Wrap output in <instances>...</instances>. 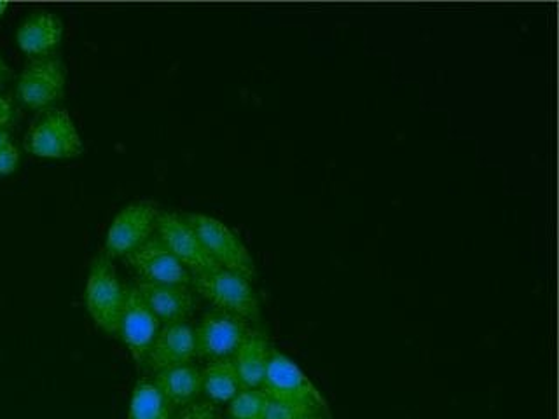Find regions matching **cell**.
I'll return each instance as SVG.
<instances>
[{
  "instance_id": "obj_17",
  "label": "cell",
  "mask_w": 559,
  "mask_h": 419,
  "mask_svg": "<svg viewBox=\"0 0 559 419\" xmlns=\"http://www.w3.org/2000/svg\"><path fill=\"white\" fill-rule=\"evenodd\" d=\"M240 378L233 358L212 360L201 371V393H205L210 404H229L241 392Z\"/></svg>"
},
{
  "instance_id": "obj_6",
  "label": "cell",
  "mask_w": 559,
  "mask_h": 419,
  "mask_svg": "<svg viewBox=\"0 0 559 419\" xmlns=\"http://www.w3.org/2000/svg\"><path fill=\"white\" fill-rule=\"evenodd\" d=\"M66 84V65L58 58H35L17 79V100L22 101L26 109H48L63 96Z\"/></svg>"
},
{
  "instance_id": "obj_3",
  "label": "cell",
  "mask_w": 559,
  "mask_h": 419,
  "mask_svg": "<svg viewBox=\"0 0 559 419\" xmlns=\"http://www.w3.org/2000/svg\"><path fill=\"white\" fill-rule=\"evenodd\" d=\"M261 390L270 400L287 402L323 412L325 402L310 378L290 358L271 349Z\"/></svg>"
},
{
  "instance_id": "obj_25",
  "label": "cell",
  "mask_w": 559,
  "mask_h": 419,
  "mask_svg": "<svg viewBox=\"0 0 559 419\" xmlns=\"http://www.w3.org/2000/svg\"><path fill=\"white\" fill-rule=\"evenodd\" d=\"M8 63H5L4 58L0 57V83L4 81L5 75H8Z\"/></svg>"
},
{
  "instance_id": "obj_1",
  "label": "cell",
  "mask_w": 559,
  "mask_h": 419,
  "mask_svg": "<svg viewBox=\"0 0 559 419\" xmlns=\"http://www.w3.org/2000/svg\"><path fill=\"white\" fill-rule=\"evenodd\" d=\"M127 292L128 287L119 279L110 259L107 255L96 258L87 275L84 301L93 322L107 334H118Z\"/></svg>"
},
{
  "instance_id": "obj_23",
  "label": "cell",
  "mask_w": 559,
  "mask_h": 419,
  "mask_svg": "<svg viewBox=\"0 0 559 419\" xmlns=\"http://www.w3.org/2000/svg\"><path fill=\"white\" fill-rule=\"evenodd\" d=\"M14 121V107L11 100H8L4 95H0V128L8 130L11 122Z\"/></svg>"
},
{
  "instance_id": "obj_15",
  "label": "cell",
  "mask_w": 559,
  "mask_h": 419,
  "mask_svg": "<svg viewBox=\"0 0 559 419\" xmlns=\"http://www.w3.org/2000/svg\"><path fill=\"white\" fill-rule=\"evenodd\" d=\"M154 384L174 409H182L198 402L201 395V371L192 363L166 367L156 372Z\"/></svg>"
},
{
  "instance_id": "obj_18",
  "label": "cell",
  "mask_w": 559,
  "mask_h": 419,
  "mask_svg": "<svg viewBox=\"0 0 559 419\" xmlns=\"http://www.w3.org/2000/svg\"><path fill=\"white\" fill-rule=\"evenodd\" d=\"M128 419H174V407L166 402L154 381L142 380L131 393Z\"/></svg>"
},
{
  "instance_id": "obj_24",
  "label": "cell",
  "mask_w": 559,
  "mask_h": 419,
  "mask_svg": "<svg viewBox=\"0 0 559 419\" xmlns=\"http://www.w3.org/2000/svg\"><path fill=\"white\" fill-rule=\"evenodd\" d=\"M13 142V136L9 133L4 128H0V148L4 147V145L11 144Z\"/></svg>"
},
{
  "instance_id": "obj_21",
  "label": "cell",
  "mask_w": 559,
  "mask_h": 419,
  "mask_svg": "<svg viewBox=\"0 0 559 419\" xmlns=\"http://www.w3.org/2000/svg\"><path fill=\"white\" fill-rule=\"evenodd\" d=\"M174 419H221L217 407L210 402H194L182 407Z\"/></svg>"
},
{
  "instance_id": "obj_2",
  "label": "cell",
  "mask_w": 559,
  "mask_h": 419,
  "mask_svg": "<svg viewBox=\"0 0 559 419\" xmlns=\"http://www.w3.org/2000/svg\"><path fill=\"white\" fill-rule=\"evenodd\" d=\"M192 284L217 310L236 314L247 322L259 320V299L247 276L224 267H215L205 275L192 276Z\"/></svg>"
},
{
  "instance_id": "obj_20",
  "label": "cell",
  "mask_w": 559,
  "mask_h": 419,
  "mask_svg": "<svg viewBox=\"0 0 559 419\" xmlns=\"http://www.w3.org/2000/svg\"><path fill=\"white\" fill-rule=\"evenodd\" d=\"M314 416H322V412L310 409V407L270 400V398H267L266 412H264V419H311Z\"/></svg>"
},
{
  "instance_id": "obj_16",
  "label": "cell",
  "mask_w": 559,
  "mask_h": 419,
  "mask_svg": "<svg viewBox=\"0 0 559 419\" xmlns=\"http://www.w3.org/2000/svg\"><path fill=\"white\" fill-rule=\"evenodd\" d=\"M270 343L261 332L250 331L249 336L245 337L240 348L233 357L236 372L240 378L241 388L259 390L262 380L266 374L267 360H270Z\"/></svg>"
},
{
  "instance_id": "obj_5",
  "label": "cell",
  "mask_w": 559,
  "mask_h": 419,
  "mask_svg": "<svg viewBox=\"0 0 559 419\" xmlns=\"http://www.w3.org/2000/svg\"><path fill=\"white\" fill-rule=\"evenodd\" d=\"M186 220L191 224L203 249L218 267L235 271L247 278L253 275V261L249 250L226 224L203 214H189Z\"/></svg>"
},
{
  "instance_id": "obj_11",
  "label": "cell",
  "mask_w": 559,
  "mask_h": 419,
  "mask_svg": "<svg viewBox=\"0 0 559 419\" xmlns=\"http://www.w3.org/2000/svg\"><path fill=\"white\" fill-rule=\"evenodd\" d=\"M131 270L135 271L140 282L156 285H177L189 287L192 276L182 262L166 249L159 238H148L142 247L127 258Z\"/></svg>"
},
{
  "instance_id": "obj_19",
  "label": "cell",
  "mask_w": 559,
  "mask_h": 419,
  "mask_svg": "<svg viewBox=\"0 0 559 419\" xmlns=\"http://www.w3.org/2000/svg\"><path fill=\"white\" fill-rule=\"evenodd\" d=\"M267 398L261 390H241L227 409L229 419H264Z\"/></svg>"
},
{
  "instance_id": "obj_10",
  "label": "cell",
  "mask_w": 559,
  "mask_h": 419,
  "mask_svg": "<svg viewBox=\"0 0 559 419\" xmlns=\"http://www.w3.org/2000/svg\"><path fill=\"white\" fill-rule=\"evenodd\" d=\"M162 323L148 310L136 287H128L127 302L119 320L118 336L127 346L136 366L147 367L148 351L153 348Z\"/></svg>"
},
{
  "instance_id": "obj_8",
  "label": "cell",
  "mask_w": 559,
  "mask_h": 419,
  "mask_svg": "<svg viewBox=\"0 0 559 419\" xmlns=\"http://www.w3.org/2000/svg\"><path fill=\"white\" fill-rule=\"evenodd\" d=\"M156 206L151 203H133L124 206L107 229L105 236V249L112 258L127 259L131 252L151 238L156 229Z\"/></svg>"
},
{
  "instance_id": "obj_13",
  "label": "cell",
  "mask_w": 559,
  "mask_h": 419,
  "mask_svg": "<svg viewBox=\"0 0 559 419\" xmlns=\"http://www.w3.org/2000/svg\"><path fill=\"white\" fill-rule=\"evenodd\" d=\"M135 287L148 310L153 311L154 316L163 325L186 322L194 310V299L189 287L145 284V282H139Z\"/></svg>"
},
{
  "instance_id": "obj_9",
  "label": "cell",
  "mask_w": 559,
  "mask_h": 419,
  "mask_svg": "<svg viewBox=\"0 0 559 419\" xmlns=\"http://www.w3.org/2000/svg\"><path fill=\"white\" fill-rule=\"evenodd\" d=\"M156 229L157 238L166 244V249L170 250L175 258L182 262V266L191 273V276L205 275L209 271L218 267L203 249L200 238L186 217L163 212L157 215Z\"/></svg>"
},
{
  "instance_id": "obj_27",
  "label": "cell",
  "mask_w": 559,
  "mask_h": 419,
  "mask_svg": "<svg viewBox=\"0 0 559 419\" xmlns=\"http://www.w3.org/2000/svg\"><path fill=\"white\" fill-rule=\"evenodd\" d=\"M311 419H325V418H322V416H314V418H311Z\"/></svg>"
},
{
  "instance_id": "obj_7",
  "label": "cell",
  "mask_w": 559,
  "mask_h": 419,
  "mask_svg": "<svg viewBox=\"0 0 559 419\" xmlns=\"http://www.w3.org/2000/svg\"><path fill=\"white\" fill-rule=\"evenodd\" d=\"M250 331L252 328L249 327V322L236 314L221 310L210 311L194 328L197 355L206 358L209 362L233 358Z\"/></svg>"
},
{
  "instance_id": "obj_26",
  "label": "cell",
  "mask_w": 559,
  "mask_h": 419,
  "mask_svg": "<svg viewBox=\"0 0 559 419\" xmlns=\"http://www.w3.org/2000/svg\"><path fill=\"white\" fill-rule=\"evenodd\" d=\"M5 9H8V2H0V17L5 13Z\"/></svg>"
},
{
  "instance_id": "obj_14",
  "label": "cell",
  "mask_w": 559,
  "mask_h": 419,
  "mask_svg": "<svg viewBox=\"0 0 559 419\" xmlns=\"http://www.w3.org/2000/svg\"><path fill=\"white\" fill-rule=\"evenodd\" d=\"M63 37V23L57 14L48 11L26 16L16 31V43L26 55L48 57Z\"/></svg>"
},
{
  "instance_id": "obj_22",
  "label": "cell",
  "mask_w": 559,
  "mask_h": 419,
  "mask_svg": "<svg viewBox=\"0 0 559 419\" xmlns=\"http://www.w3.org/2000/svg\"><path fill=\"white\" fill-rule=\"evenodd\" d=\"M20 165V148L14 142L0 148V177L13 173Z\"/></svg>"
},
{
  "instance_id": "obj_12",
  "label": "cell",
  "mask_w": 559,
  "mask_h": 419,
  "mask_svg": "<svg viewBox=\"0 0 559 419\" xmlns=\"http://www.w3.org/2000/svg\"><path fill=\"white\" fill-rule=\"evenodd\" d=\"M197 357V334L188 322L165 323L157 332L153 348L148 351L147 367L162 371L166 367L191 363Z\"/></svg>"
},
{
  "instance_id": "obj_4",
  "label": "cell",
  "mask_w": 559,
  "mask_h": 419,
  "mask_svg": "<svg viewBox=\"0 0 559 419\" xmlns=\"http://www.w3.org/2000/svg\"><path fill=\"white\" fill-rule=\"evenodd\" d=\"M25 151L44 159H70L83 154V139L67 110H49L26 133Z\"/></svg>"
}]
</instances>
